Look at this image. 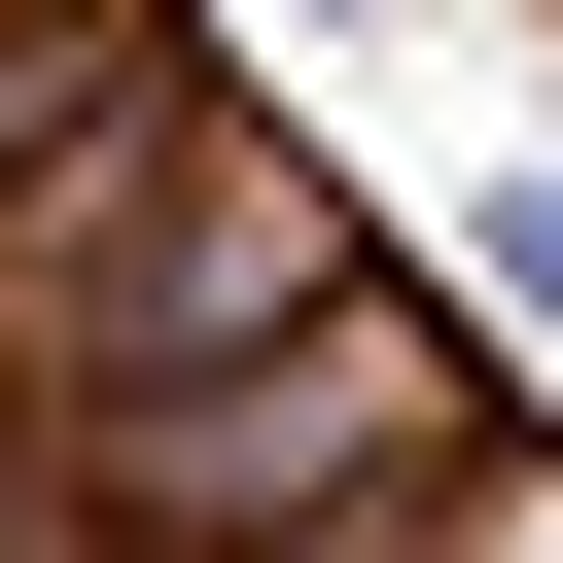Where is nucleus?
Returning <instances> with one entry per match:
<instances>
[{"mask_svg":"<svg viewBox=\"0 0 563 563\" xmlns=\"http://www.w3.org/2000/svg\"><path fill=\"white\" fill-rule=\"evenodd\" d=\"M493 282H528V352H563V176H493Z\"/></svg>","mask_w":563,"mask_h":563,"instance_id":"obj_1","label":"nucleus"}]
</instances>
